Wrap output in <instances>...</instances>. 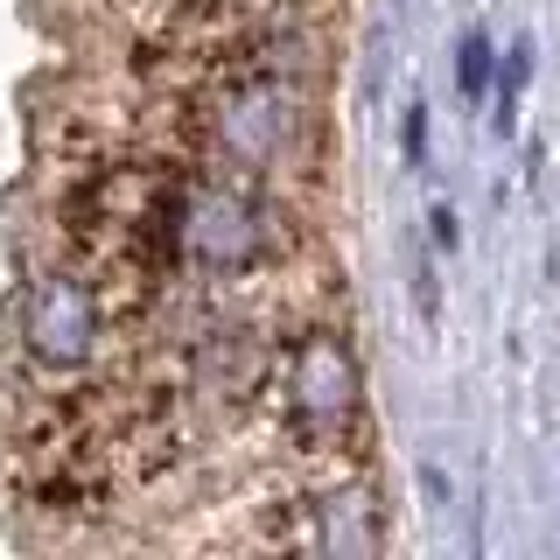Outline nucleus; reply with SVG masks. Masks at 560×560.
Instances as JSON below:
<instances>
[{"label": "nucleus", "mask_w": 560, "mask_h": 560, "mask_svg": "<svg viewBox=\"0 0 560 560\" xmlns=\"http://www.w3.org/2000/svg\"><path fill=\"white\" fill-rule=\"evenodd\" d=\"M8 337L35 378H84L113 343V273L98 267H49L8 308Z\"/></svg>", "instance_id": "obj_1"}, {"label": "nucleus", "mask_w": 560, "mask_h": 560, "mask_svg": "<svg viewBox=\"0 0 560 560\" xmlns=\"http://www.w3.org/2000/svg\"><path fill=\"white\" fill-rule=\"evenodd\" d=\"M280 413L302 448H337L364 413V372L358 350L337 329H302L280 358Z\"/></svg>", "instance_id": "obj_2"}, {"label": "nucleus", "mask_w": 560, "mask_h": 560, "mask_svg": "<svg viewBox=\"0 0 560 560\" xmlns=\"http://www.w3.org/2000/svg\"><path fill=\"white\" fill-rule=\"evenodd\" d=\"M308 512H315V525L302 533V547H315V553H378V547H385L378 498H372L364 483L329 490V498H315Z\"/></svg>", "instance_id": "obj_3"}, {"label": "nucleus", "mask_w": 560, "mask_h": 560, "mask_svg": "<svg viewBox=\"0 0 560 560\" xmlns=\"http://www.w3.org/2000/svg\"><path fill=\"white\" fill-rule=\"evenodd\" d=\"M490 63H498V57H490V35H483V28H469L463 43H455V92H463L469 105L490 92Z\"/></svg>", "instance_id": "obj_4"}, {"label": "nucleus", "mask_w": 560, "mask_h": 560, "mask_svg": "<svg viewBox=\"0 0 560 560\" xmlns=\"http://www.w3.org/2000/svg\"><path fill=\"white\" fill-rule=\"evenodd\" d=\"M525 78H533V43H512V57L498 63V133H512V113H518Z\"/></svg>", "instance_id": "obj_5"}, {"label": "nucleus", "mask_w": 560, "mask_h": 560, "mask_svg": "<svg viewBox=\"0 0 560 560\" xmlns=\"http://www.w3.org/2000/svg\"><path fill=\"white\" fill-rule=\"evenodd\" d=\"M399 148H407L413 168L428 162V105H407V133H399Z\"/></svg>", "instance_id": "obj_6"}, {"label": "nucleus", "mask_w": 560, "mask_h": 560, "mask_svg": "<svg viewBox=\"0 0 560 560\" xmlns=\"http://www.w3.org/2000/svg\"><path fill=\"white\" fill-rule=\"evenodd\" d=\"M428 224H434V245H442V253H455V238H463V232H455V210H448V203H434V218H428Z\"/></svg>", "instance_id": "obj_7"}]
</instances>
